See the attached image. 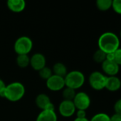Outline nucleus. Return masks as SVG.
Returning <instances> with one entry per match:
<instances>
[{
	"instance_id": "nucleus-11",
	"label": "nucleus",
	"mask_w": 121,
	"mask_h": 121,
	"mask_svg": "<svg viewBox=\"0 0 121 121\" xmlns=\"http://www.w3.org/2000/svg\"><path fill=\"white\" fill-rule=\"evenodd\" d=\"M46 57L41 53H39V52L35 53L30 57L29 65L35 71L39 72L42 68L46 67Z\"/></svg>"
},
{
	"instance_id": "nucleus-9",
	"label": "nucleus",
	"mask_w": 121,
	"mask_h": 121,
	"mask_svg": "<svg viewBox=\"0 0 121 121\" xmlns=\"http://www.w3.org/2000/svg\"><path fill=\"white\" fill-rule=\"evenodd\" d=\"M76 111V108L71 101L63 100L58 106L59 114L64 118H70L73 116Z\"/></svg>"
},
{
	"instance_id": "nucleus-1",
	"label": "nucleus",
	"mask_w": 121,
	"mask_h": 121,
	"mask_svg": "<svg viewBox=\"0 0 121 121\" xmlns=\"http://www.w3.org/2000/svg\"><path fill=\"white\" fill-rule=\"evenodd\" d=\"M120 38L113 32L108 31L102 33L98 40V49L106 54L113 53L120 48Z\"/></svg>"
},
{
	"instance_id": "nucleus-15",
	"label": "nucleus",
	"mask_w": 121,
	"mask_h": 121,
	"mask_svg": "<svg viewBox=\"0 0 121 121\" xmlns=\"http://www.w3.org/2000/svg\"><path fill=\"white\" fill-rule=\"evenodd\" d=\"M51 69L53 72V74H55V75H57L63 78L66 77V75L68 73L66 66L62 62H56L53 65V68Z\"/></svg>"
},
{
	"instance_id": "nucleus-16",
	"label": "nucleus",
	"mask_w": 121,
	"mask_h": 121,
	"mask_svg": "<svg viewBox=\"0 0 121 121\" xmlns=\"http://www.w3.org/2000/svg\"><path fill=\"white\" fill-rule=\"evenodd\" d=\"M113 0H97L96 5L101 11H107L112 8Z\"/></svg>"
},
{
	"instance_id": "nucleus-18",
	"label": "nucleus",
	"mask_w": 121,
	"mask_h": 121,
	"mask_svg": "<svg viewBox=\"0 0 121 121\" xmlns=\"http://www.w3.org/2000/svg\"><path fill=\"white\" fill-rule=\"evenodd\" d=\"M76 94V90L72 89L68 87H66V86L62 90V96H63V100H65V101H73Z\"/></svg>"
},
{
	"instance_id": "nucleus-29",
	"label": "nucleus",
	"mask_w": 121,
	"mask_h": 121,
	"mask_svg": "<svg viewBox=\"0 0 121 121\" xmlns=\"http://www.w3.org/2000/svg\"><path fill=\"white\" fill-rule=\"evenodd\" d=\"M120 38H121V31H120Z\"/></svg>"
},
{
	"instance_id": "nucleus-10",
	"label": "nucleus",
	"mask_w": 121,
	"mask_h": 121,
	"mask_svg": "<svg viewBox=\"0 0 121 121\" xmlns=\"http://www.w3.org/2000/svg\"><path fill=\"white\" fill-rule=\"evenodd\" d=\"M101 69L106 77L117 76L120 72V66L113 60H106L101 64Z\"/></svg>"
},
{
	"instance_id": "nucleus-2",
	"label": "nucleus",
	"mask_w": 121,
	"mask_h": 121,
	"mask_svg": "<svg viewBox=\"0 0 121 121\" xmlns=\"http://www.w3.org/2000/svg\"><path fill=\"white\" fill-rule=\"evenodd\" d=\"M26 89L24 85L21 82H14L6 85L4 98L11 102L20 101L25 94Z\"/></svg>"
},
{
	"instance_id": "nucleus-17",
	"label": "nucleus",
	"mask_w": 121,
	"mask_h": 121,
	"mask_svg": "<svg viewBox=\"0 0 121 121\" xmlns=\"http://www.w3.org/2000/svg\"><path fill=\"white\" fill-rule=\"evenodd\" d=\"M16 62L20 68H26L30 65V57L28 55H17Z\"/></svg>"
},
{
	"instance_id": "nucleus-19",
	"label": "nucleus",
	"mask_w": 121,
	"mask_h": 121,
	"mask_svg": "<svg viewBox=\"0 0 121 121\" xmlns=\"http://www.w3.org/2000/svg\"><path fill=\"white\" fill-rule=\"evenodd\" d=\"M93 59L96 63L101 65L106 60V54L104 52H103L102 50H101L100 49H98L93 53Z\"/></svg>"
},
{
	"instance_id": "nucleus-21",
	"label": "nucleus",
	"mask_w": 121,
	"mask_h": 121,
	"mask_svg": "<svg viewBox=\"0 0 121 121\" xmlns=\"http://www.w3.org/2000/svg\"><path fill=\"white\" fill-rule=\"evenodd\" d=\"M90 121H110V116L106 113H98L95 114Z\"/></svg>"
},
{
	"instance_id": "nucleus-6",
	"label": "nucleus",
	"mask_w": 121,
	"mask_h": 121,
	"mask_svg": "<svg viewBox=\"0 0 121 121\" xmlns=\"http://www.w3.org/2000/svg\"><path fill=\"white\" fill-rule=\"evenodd\" d=\"M73 102L76 110L86 111L91 106V100L87 93L83 91H79L76 92Z\"/></svg>"
},
{
	"instance_id": "nucleus-23",
	"label": "nucleus",
	"mask_w": 121,
	"mask_h": 121,
	"mask_svg": "<svg viewBox=\"0 0 121 121\" xmlns=\"http://www.w3.org/2000/svg\"><path fill=\"white\" fill-rule=\"evenodd\" d=\"M113 61L119 66H121V48H118L113 52Z\"/></svg>"
},
{
	"instance_id": "nucleus-25",
	"label": "nucleus",
	"mask_w": 121,
	"mask_h": 121,
	"mask_svg": "<svg viewBox=\"0 0 121 121\" xmlns=\"http://www.w3.org/2000/svg\"><path fill=\"white\" fill-rule=\"evenodd\" d=\"M76 113L77 118H86V111L76 110Z\"/></svg>"
},
{
	"instance_id": "nucleus-20",
	"label": "nucleus",
	"mask_w": 121,
	"mask_h": 121,
	"mask_svg": "<svg viewBox=\"0 0 121 121\" xmlns=\"http://www.w3.org/2000/svg\"><path fill=\"white\" fill-rule=\"evenodd\" d=\"M39 77L44 79V80H47L52 75H53V72H52V69L48 67H44V68H42L41 70H39Z\"/></svg>"
},
{
	"instance_id": "nucleus-24",
	"label": "nucleus",
	"mask_w": 121,
	"mask_h": 121,
	"mask_svg": "<svg viewBox=\"0 0 121 121\" xmlns=\"http://www.w3.org/2000/svg\"><path fill=\"white\" fill-rule=\"evenodd\" d=\"M113 109L115 111V113H118V114H121V98L118 99L113 106Z\"/></svg>"
},
{
	"instance_id": "nucleus-12",
	"label": "nucleus",
	"mask_w": 121,
	"mask_h": 121,
	"mask_svg": "<svg viewBox=\"0 0 121 121\" xmlns=\"http://www.w3.org/2000/svg\"><path fill=\"white\" fill-rule=\"evenodd\" d=\"M121 88V79L117 76L107 77L105 89L110 92H116Z\"/></svg>"
},
{
	"instance_id": "nucleus-26",
	"label": "nucleus",
	"mask_w": 121,
	"mask_h": 121,
	"mask_svg": "<svg viewBox=\"0 0 121 121\" xmlns=\"http://www.w3.org/2000/svg\"><path fill=\"white\" fill-rule=\"evenodd\" d=\"M6 84L4 83V82L0 79V97L4 98V91L6 89Z\"/></svg>"
},
{
	"instance_id": "nucleus-13",
	"label": "nucleus",
	"mask_w": 121,
	"mask_h": 121,
	"mask_svg": "<svg viewBox=\"0 0 121 121\" xmlns=\"http://www.w3.org/2000/svg\"><path fill=\"white\" fill-rule=\"evenodd\" d=\"M6 5L8 9L13 13H21L26 8V2L24 0H9Z\"/></svg>"
},
{
	"instance_id": "nucleus-3",
	"label": "nucleus",
	"mask_w": 121,
	"mask_h": 121,
	"mask_svg": "<svg viewBox=\"0 0 121 121\" xmlns=\"http://www.w3.org/2000/svg\"><path fill=\"white\" fill-rule=\"evenodd\" d=\"M85 75L82 72L78 70L71 71L64 77L65 86L74 90L81 88L85 84Z\"/></svg>"
},
{
	"instance_id": "nucleus-14",
	"label": "nucleus",
	"mask_w": 121,
	"mask_h": 121,
	"mask_svg": "<svg viewBox=\"0 0 121 121\" xmlns=\"http://www.w3.org/2000/svg\"><path fill=\"white\" fill-rule=\"evenodd\" d=\"M36 121H57V115L55 111L44 110L38 115Z\"/></svg>"
},
{
	"instance_id": "nucleus-28",
	"label": "nucleus",
	"mask_w": 121,
	"mask_h": 121,
	"mask_svg": "<svg viewBox=\"0 0 121 121\" xmlns=\"http://www.w3.org/2000/svg\"><path fill=\"white\" fill-rule=\"evenodd\" d=\"M73 121H89L87 118H76Z\"/></svg>"
},
{
	"instance_id": "nucleus-7",
	"label": "nucleus",
	"mask_w": 121,
	"mask_h": 121,
	"mask_svg": "<svg viewBox=\"0 0 121 121\" xmlns=\"http://www.w3.org/2000/svg\"><path fill=\"white\" fill-rule=\"evenodd\" d=\"M35 104L36 106L41 111H55V106L51 102L49 96L46 94L41 93L38 94L35 99Z\"/></svg>"
},
{
	"instance_id": "nucleus-27",
	"label": "nucleus",
	"mask_w": 121,
	"mask_h": 121,
	"mask_svg": "<svg viewBox=\"0 0 121 121\" xmlns=\"http://www.w3.org/2000/svg\"><path fill=\"white\" fill-rule=\"evenodd\" d=\"M110 121H121V115L113 113L111 116H110Z\"/></svg>"
},
{
	"instance_id": "nucleus-5",
	"label": "nucleus",
	"mask_w": 121,
	"mask_h": 121,
	"mask_svg": "<svg viewBox=\"0 0 121 121\" xmlns=\"http://www.w3.org/2000/svg\"><path fill=\"white\" fill-rule=\"evenodd\" d=\"M107 77L101 72L94 71L88 77L90 86L96 91H101L105 89Z\"/></svg>"
},
{
	"instance_id": "nucleus-8",
	"label": "nucleus",
	"mask_w": 121,
	"mask_h": 121,
	"mask_svg": "<svg viewBox=\"0 0 121 121\" xmlns=\"http://www.w3.org/2000/svg\"><path fill=\"white\" fill-rule=\"evenodd\" d=\"M46 87L52 91H61L66 87L64 78L55 74H53L46 81Z\"/></svg>"
},
{
	"instance_id": "nucleus-22",
	"label": "nucleus",
	"mask_w": 121,
	"mask_h": 121,
	"mask_svg": "<svg viewBox=\"0 0 121 121\" xmlns=\"http://www.w3.org/2000/svg\"><path fill=\"white\" fill-rule=\"evenodd\" d=\"M111 9L117 14L121 15V0H113Z\"/></svg>"
},
{
	"instance_id": "nucleus-4",
	"label": "nucleus",
	"mask_w": 121,
	"mask_h": 121,
	"mask_svg": "<svg viewBox=\"0 0 121 121\" xmlns=\"http://www.w3.org/2000/svg\"><path fill=\"white\" fill-rule=\"evenodd\" d=\"M33 48V42L28 36L18 38L14 45V50L17 55H28Z\"/></svg>"
}]
</instances>
